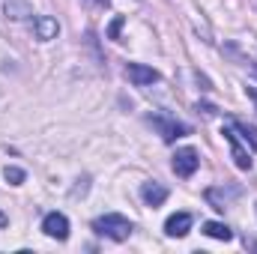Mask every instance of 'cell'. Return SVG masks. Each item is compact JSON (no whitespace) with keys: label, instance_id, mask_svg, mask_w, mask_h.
Segmentation results:
<instances>
[{"label":"cell","instance_id":"8fae6325","mask_svg":"<svg viewBox=\"0 0 257 254\" xmlns=\"http://www.w3.org/2000/svg\"><path fill=\"white\" fill-rule=\"evenodd\" d=\"M203 233L212 236V239H221V242H230L233 239V230L221 221H203Z\"/></svg>","mask_w":257,"mask_h":254},{"label":"cell","instance_id":"3957f363","mask_svg":"<svg viewBox=\"0 0 257 254\" xmlns=\"http://www.w3.org/2000/svg\"><path fill=\"white\" fill-rule=\"evenodd\" d=\"M150 126H156V132L162 135V141H177V138H183V135H189V126H183V123H177V120H168V117H150Z\"/></svg>","mask_w":257,"mask_h":254},{"label":"cell","instance_id":"7c38bea8","mask_svg":"<svg viewBox=\"0 0 257 254\" xmlns=\"http://www.w3.org/2000/svg\"><path fill=\"white\" fill-rule=\"evenodd\" d=\"M230 126L236 129V135H239V138H242V141H245L251 150H257V129H254V126H248V123H239V120H233Z\"/></svg>","mask_w":257,"mask_h":254},{"label":"cell","instance_id":"6da1fadb","mask_svg":"<svg viewBox=\"0 0 257 254\" xmlns=\"http://www.w3.org/2000/svg\"><path fill=\"white\" fill-rule=\"evenodd\" d=\"M93 230H96L99 236H108V239H114V242H123V239L132 236V221H128L126 215L108 212V215H102V218L93 221Z\"/></svg>","mask_w":257,"mask_h":254},{"label":"cell","instance_id":"9c48e42d","mask_svg":"<svg viewBox=\"0 0 257 254\" xmlns=\"http://www.w3.org/2000/svg\"><path fill=\"white\" fill-rule=\"evenodd\" d=\"M141 197H144L147 206H162L168 200V189L162 183H144L141 186Z\"/></svg>","mask_w":257,"mask_h":254},{"label":"cell","instance_id":"9a60e30c","mask_svg":"<svg viewBox=\"0 0 257 254\" xmlns=\"http://www.w3.org/2000/svg\"><path fill=\"white\" fill-rule=\"evenodd\" d=\"M197 114H203V117H215V114H218V108H215V105H206V102H203V105L197 102Z\"/></svg>","mask_w":257,"mask_h":254},{"label":"cell","instance_id":"2e32d148","mask_svg":"<svg viewBox=\"0 0 257 254\" xmlns=\"http://www.w3.org/2000/svg\"><path fill=\"white\" fill-rule=\"evenodd\" d=\"M6 224H9V215H6V212H3V209H0V230H3V227H6Z\"/></svg>","mask_w":257,"mask_h":254},{"label":"cell","instance_id":"277c9868","mask_svg":"<svg viewBox=\"0 0 257 254\" xmlns=\"http://www.w3.org/2000/svg\"><path fill=\"white\" fill-rule=\"evenodd\" d=\"M197 165H200L197 150H192V147L177 150V156H174V174L177 177H192L194 171H197Z\"/></svg>","mask_w":257,"mask_h":254},{"label":"cell","instance_id":"30bf717a","mask_svg":"<svg viewBox=\"0 0 257 254\" xmlns=\"http://www.w3.org/2000/svg\"><path fill=\"white\" fill-rule=\"evenodd\" d=\"M3 12H6V18H12V21H21V18H30V15H33V9H30L27 0H6V3H3Z\"/></svg>","mask_w":257,"mask_h":254},{"label":"cell","instance_id":"5bb4252c","mask_svg":"<svg viewBox=\"0 0 257 254\" xmlns=\"http://www.w3.org/2000/svg\"><path fill=\"white\" fill-rule=\"evenodd\" d=\"M123 24H126V18H123V15H117V18L111 21V27H108V39H120V30H123Z\"/></svg>","mask_w":257,"mask_h":254},{"label":"cell","instance_id":"7a4b0ae2","mask_svg":"<svg viewBox=\"0 0 257 254\" xmlns=\"http://www.w3.org/2000/svg\"><path fill=\"white\" fill-rule=\"evenodd\" d=\"M221 135H224V141L230 144V156H233L236 168H239V171H251V159H248V153L242 150V144H239V135H236V129H233V126H224V129H221Z\"/></svg>","mask_w":257,"mask_h":254},{"label":"cell","instance_id":"4fadbf2b","mask_svg":"<svg viewBox=\"0 0 257 254\" xmlns=\"http://www.w3.org/2000/svg\"><path fill=\"white\" fill-rule=\"evenodd\" d=\"M3 177H6L12 186H21V183H24V171H21V168H9V165H6V168H3Z\"/></svg>","mask_w":257,"mask_h":254},{"label":"cell","instance_id":"5b68a950","mask_svg":"<svg viewBox=\"0 0 257 254\" xmlns=\"http://www.w3.org/2000/svg\"><path fill=\"white\" fill-rule=\"evenodd\" d=\"M42 230L51 239H66L69 236V218H66L63 212H48L45 221H42Z\"/></svg>","mask_w":257,"mask_h":254},{"label":"cell","instance_id":"ba28073f","mask_svg":"<svg viewBox=\"0 0 257 254\" xmlns=\"http://www.w3.org/2000/svg\"><path fill=\"white\" fill-rule=\"evenodd\" d=\"M192 227V215L189 212H174L168 221H165V233L168 236H186Z\"/></svg>","mask_w":257,"mask_h":254},{"label":"cell","instance_id":"8992f818","mask_svg":"<svg viewBox=\"0 0 257 254\" xmlns=\"http://www.w3.org/2000/svg\"><path fill=\"white\" fill-rule=\"evenodd\" d=\"M126 78L135 84V87H147V84H156V81H159V72H156L153 66L128 63V66H126Z\"/></svg>","mask_w":257,"mask_h":254},{"label":"cell","instance_id":"52a82bcc","mask_svg":"<svg viewBox=\"0 0 257 254\" xmlns=\"http://www.w3.org/2000/svg\"><path fill=\"white\" fill-rule=\"evenodd\" d=\"M33 33H36V39L48 42V39H57L60 24H57V18H51V15H36V18H33Z\"/></svg>","mask_w":257,"mask_h":254}]
</instances>
